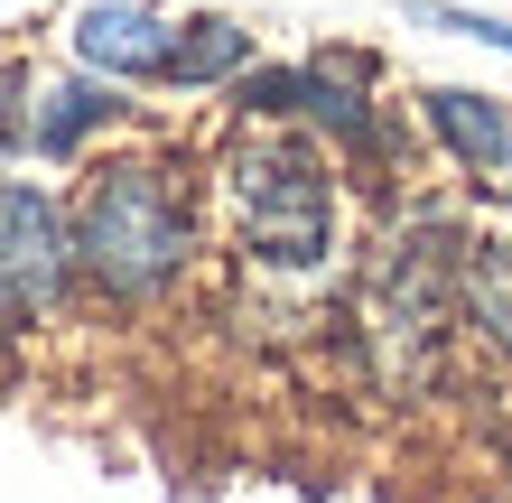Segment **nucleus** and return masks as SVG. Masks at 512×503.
Returning <instances> with one entry per match:
<instances>
[{
	"label": "nucleus",
	"instance_id": "obj_1",
	"mask_svg": "<svg viewBox=\"0 0 512 503\" xmlns=\"http://www.w3.org/2000/svg\"><path fill=\"white\" fill-rule=\"evenodd\" d=\"M66 215H75V280L103 308H159L205 261V205L187 187V159L168 150L84 159Z\"/></svg>",
	"mask_w": 512,
	"mask_h": 503
},
{
	"label": "nucleus",
	"instance_id": "obj_2",
	"mask_svg": "<svg viewBox=\"0 0 512 503\" xmlns=\"http://www.w3.org/2000/svg\"><path fill=\"white\" fill-rule=\"evenodd\" d=\"M205 177H215L224 233L252 271L308 280L345 252V177H336L326 140L280 131V122H233L205 159Z\"/></svg>",
	"mask_w": 512,
	"mask_h": 503
},
{
	"label": "nucleus",
	"instance_id": "obj_3",
	"mask_svg": "<svg viewBox=\"0 0 512 503\" xmlns=\"http://www.w3.org/2000/svg\"><path fill=\"white\" fill-rule=\"evenodd\" d=\"M233 122H280L326 140L345 168H391L401 159V131L373 94V56L326 47V56H280V66H252L233 84Z\"/></svg>",
	"mask_w": 512,
	"mask_h": 503
},
{
	"label": "nucleus",
	"instance_id": "obj_4",
	"mask_svg": "<svg viewBox=\"0 0 512 503\" xmlns=\"http://www.w3.org/2000/svg\"><path fill=\"white\" fill-rule=\"evenodd\" d=\"M466 243L475 233L438 205H410L401 224L364 252V327L391 345L401 364H429L457 327V280H466Z\"/></svg>",
	"mask_w": 512,
	"mask_h": 503
},
{
	"label": "nucleus",
	"instance_id": "obj_5",
	"mask_svg": "<svg viewBox=\"0 0 512 503\" xmlns=\"http://www.w3.org/2000/svg\"><path fill=\"white\" fill-rule=\"evenodd\" d=\"M0 289L28 317H56L75 299V215L47 177H0Z\"/></svg>",
	"mask_w": 512,
	"mask_h": 503
},
{
	"label": "nucleus",
	"instance_id": "obj_6",
	"mask_svg": "<svg viewBox=\"0 0 512 503\" xmlns=\"http://www.w3.org/2000/svg\"><path fill=\"white\" fill-rule=\"evenodd\" d=\"M66 56L84 75L122 84V94H168L177 10H159V0H84V10L66 19Z\"/></svg>",
	"mask_w": 512,
	"mask_h": 503
},
{
	"label": "nucleus",
	"instance_id": "obj_7",
	"mask_svg": "<svg viewBox=\"0 0 512 503\" xmlns=\"http://www.w3.org/2000/svg\"><path fill=\"white\" fill-rule=\"evenodd\" d=\"M419 131L438 140V159L475 196L503 187V168H512V103L503 94H485V84H419Z\"/></svg>",
	"mask_w": 512,
	"mask_h": 503
},
{
	"label": "nucleus",
	"instance_id": "obj_8",
	"mask_svg": "<svg viewBox=\"0 0 512 503\" xmlns=\"http://www.w3.org/2000/svg\"><path fill=\"white\" fill-rule=\"evenodd\" d=\"M122 122H131V94H122V84H103V75H84V66L38 75V94H28V159L75 168L103 131H122Z\"/></svg>",
	"mask_w": 512,
	"mask_h": 503
},
{
	"label": "nucleus",
	"instance_id": "obj_9",
	"mask_svg": "<svg viewBox=\"0 0 512 503\" xmlns=\"http://www.w3.org/2000/svg\"><path fill=\"white\" fill-rule=\"evenodd\" d=\"M252 66H261V47H252V28H243V19H224V10H187V19H177L168 94H233Z\"/></svg>",
	"mask_w": 512,
	"mask_h": 503
},
{
	"label": "nucleus",
	"instance_id": "obj_10",
	"mask_svg": "<svg viewBox=\"0 0 512 503\" xmlns=\"http://www.w3.org/2000/svg\"><path fill=\"white\" fill-rule=\"evenodd\" d=\"M457 327L494 354V364H512V224L475 233L466 243V280H457Z\"/></svg>",
	"mask_w": 512,
	"mask_h": 503
},
{
	"label": "nucleus",
	"instance_id": "obj_11",
	"mask_svg": "<svg viewBox=\"0 0 512 503\" xmlns=\"http://www.w3.org/2000/svg\"><path fill=\"white\" fill-rule=\"evenodd\" d=\"M410 28H438V38H466V47H494V56H512V10H466V0H410Z\"/></svg>",
	"mask_w": 512,
	"mask_h": 503
},
{
	"label": "nucleus",
	"instance_id": "obj_12",
	"mask_svg": "<svg viewBox=\"0 0 512 503\" xmlns=\"http://www.w3.org/2000/svg\"><path fill=\"white\" fill-rule=\"evenodd\" d=\"M28 94H38V75L0 66V159H28Z\"/></svg>",
	"mask_w": 512,
	"mask_h": 503
},
{
	"label": "nucleus",
	"instance_id": "obj_13",
	"mask_svg": "<svg viewBox=\"0 0 512 503\" xmlns=\"http://www.w3.org/2000/svg\"><path fill=\"white\" fill-rule=\"evenodd\" d=\"M19 336H28V308L10 299V289H0V364H10V354H19Z\"/></svg>",
	"mask_w": 512,
	"mask_h": 503
},
{
	"label": "nucleus",
	"instance_id": "obj_14",
	"mask_svg": "<svg viewBox=\"0 0 512 503\" xmlns=\"http://www.w3.org/2000/svg\"><path fill=\"white\" fill-rule=\"evenodd\" d=\"M494 205H512V168H503V187H494Z\"/></svg>",
	"mask_w": 512,
	"mask_h": 503
}]
</instances>
